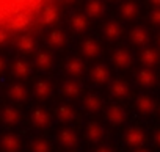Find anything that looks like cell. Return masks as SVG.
<instances>
[{"mask_svg": "<svg viewBox=\"0 0 160 152\" xmlns=\"http://www.w3.org/2000/svg\"><path fill=\"white\" fill-rule=\"evenodd\" d=\"M124 35V27L116 19H107L101 25V36L107 42H118Z\"/></svg>", "mask_w": 160, "mask_h": 152, "instance_id": "1", "label": "cell"}, {"mask_svg": "<svg viewBox=\"0 0 160 152\" xmlns=\"http://www.w3.org/2000/svg\"><path fill=\"white\" fill-rule=\"evenodd\" d=\"M149 22L155 27H160V8H154L149 13Z\"/></svg>", "mask_w": 160, "mask_h": 152, "instance_id": "6", "label": "cell"}, {"mask_svg": "<svg viewBox=\"0 0 160 152\" xmlns=\"http://www.w3.org/2000/svg\"><path fill=\"white\" fill-rule=\"evenodd\" d=\"M140 63H141L143 67L152 69L154 66H157L160 63V53H158V50L151 49V47L143 49L141 53H140Z\"/></svg>", "mask_w": 160, "mask_h": 152, "instance_id": "4", "label": "cell"}, {"mask_svg": "<svg viewBox=\"0 0 160 152\" xmlns=\"http://www.w3.org/2000/svg\"><path fill=\"white\" fill-rule=\"evenodd\" d=\"M158 115H160V108H158Z\"/></svg>", "mask_w": 160, "mask_h": 152, "instance_id": "10", "label": "cell"}, {"mask_svg": "<svg viewBox=\"0 0 160 152\" xmlns=\"http://www.w3.org/2000/svg\"><path fill=\"white\" fill-rule=\"evenodd\" d=\"M157 44H158V47H160V35L157 36Z\"/></svg>", "mask_w": 160, "mask_h": 152, "instance_id": "9", "label": "cell"}, {"mask_svg": "<svg viewBox=\"0 0 160 152\" xmlns=\"http://www.w3.org/2000/svg\"><path fill=\"white\" fill-rule=\"evenodd\" d=\"M129 41L137 46V47H144L148 42H149V32L146 27H141V25H137L133 28H130L129 32Z\"/></svg>", "mask_w": 160, "mask_h": 152, "instance_id": "3", "label": "cell"}, {"mask_svg": "<svg viewBox=\"0 0 160 152\" xmlns=\"http://www.w3.org/2000/svg\"><path fill=\"white\" fill-rule=\"evenodd\" d=\"M154 143H155V146L157 147H160V129H157L155 132H154Z\"/></svg>", "mask_w": 160, "mask_h": 152, "instance_id": "7", "label": "cell"}, {"mask_svg": "<svg viewBox=\"0 0 160 152\" xmlns=\"http://www.w3.org/2000/svg\"><path fill=\"white\" fill-rule=\"evenodd\" d=\"M118 13L124 21H135L140 14V7L133 0H124L118 7Z\"/></svg>", "mask_w": 160, "mask_h": 152, "instance_id": "2", "label": "cell"}, {"mask_svg": "<svg viewBox=\"0 0 160 152\" xmlns=\"http://www.w3.org/2000/svg\"><path fill=\"white\" fill-rule=\"evenodd\" d=\"M137 83L143 88H152L157 83V75L152 69L141 67L137 74Z\"/></svg>", "mask_w": 160, "mask_h": 152, "instance_id": "5", "label": "cell"}, {"mask_svg": "<svg viewBox=\"0 0 160 152\" xmlns=\"http://www.w3.org/2000/svg\"><path fill=\"white\" fill-rule=\"evenodd\" d=\"M149 3H151L154 8H160V0H149Z\"/></svg>", "mask_w": 160, "mask_h": 152, "instance_id": "8", "label": "cell"}]
</instances>
